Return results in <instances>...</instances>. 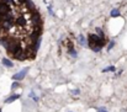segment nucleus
Listing matches in <instances>:
<instances>
[{"mask_svg": "<svg viewBox=\"0 0 127 112\" xmlns=\"http://www.w3.org/2000/svg\"><path fill=\"white\" fill-rule=\"evenodd\" d=\"M30 96L33 99V101H38V96H35V94H33V91H31V94H30Z\"/></svg>", "mask_w": 127, "mask_h": 112, "instance_id": "obj_11", "label": "nucleus"}, {"mask_svg": "<svg viewBox=\"0 0 127 112\" xmlns=\"http://www.w3.org/2000/svg\"><path fill=\"white\" fill-rule=\"evenodd\" d=\"M17 99H20V95H11V96H9L4 102H5V104H11V102H14V101L17 100Z\"/></svg>", "mask_w": 127, "mask_h": 112, "instance_id": "obj_5", "label": "nucleus"}, {"mask_svg": "<svg viewBox=\"0 0 127 112\" xmlns=\"http://www.w3.org/2000/svg\"><path fill=\"white\" fill-rule=\"evenodd\" d=\"M67 52H68V54H69L72 58H77V57H78V52L74 49V47H73V48H69Z\"/></svg>", "mask_w": 127, "mask_h": 112, "instance_id": "obj_6", "label": "nucleus"}, {"mask_svg": "<svg viewBox=\"0 0 127 112\" xmlns=\"http://www.w3.org/2000/svg\"><path fill=\"white\" fill-rule=\"evenodd\" d=\"M106 43H107L106 38H100L99 36H96L95 33H89V35H88V38H86V44H88V47H89L93 52H95V53L100 52Z\"/></svg>", "mask_w": 127, "mask_h": 112, "instance_id": "obj_1", "label": "nucleus"}, {"mask_svg": "<svg viewBox=\"0 0 127 112\" xmlns=\"http://www.w3.org/2000/svg\"><path fill=\"white\" fill-rule=\"evenodd\" d=\"M29 69H30V68H24L22 70H20L19 73H16V74L12 76V80H14V81H20V80H22V79L26 76Z\"/></svg>", "mask_w": 127, "mask_h": 112, "instance_id": "obj_2", "label": "nucleus"}, {"mask_svg": "<svg viewBox=\"0 0 127 112\" xmlns=\"http://www.w3.org/2000/svg\"><path fill=\"white\" fill-rule=\"evenodd\" d=\"M0 112H1V110H0Z\"/></svg>", "mask_w": 127, "mask_h": 112, "instance_id": "obj_16", "label": "nucleus"}, {"mask_svg": "<svg viewBox=\"0 0 127 112\" xmlns=\"http://www.w3.org/2000/svg\"><path fill=\"white\" fill-rule=\"evenodd\" d=\"M114 46H115V41H110V43L107 44V52H110L114 48Z\"/></svg>", "mask_w": 127, "mask_h": 112, "instance_id": "obj_10", "label": "nucleus"}, {"mask_svg": "<svg viewBox=\"0 0 127 112\" xmlns=\"http://www.w3.org/2000/svg\"><path fill=\"white\" fill-rule=\"evenodd\" d=\"M72 92H73L74 95H79V94H80V91H79V89H74V90H72Z\"/></svg>", "mask_w": 127, "mask_h": 112, "instance_id": "obj_13", "label": "nucleus"}, {"mask_svg": "<svg viewBox=\"0 0 127 112\" xmlns=\"http://www.w3.org/2000/svg\"><path fill=\"white\" fill-rule=\"evenodd\" d=\"M115 70H116V68H115L114 65H110V67L104 68V69H102V73H111V72H115Z\"/></svg>", "mask_w": 127, "mask_h": 112, "instance_id": "obj_8", "label": "nucleus"}, {"mask_svg": "<svg viewBox=\"0 0 127 112\" xmlns=\"http://www.w3.org/2000/svg\"><path fill=\"white\" fill-rule=\"evenodd\" d=\"M78 39H79V44H80V46H85V44H86V39H85L84 35H79Z\"/></svg>", "mask_w": 127, "mask_h": 112, "instance_id": "obj_9", "label": "nucleus"}, {"mask_svg": "<svg viewBox=\"0 0 127 112\" xmlns=\"http://www.w3.org/2000/svg\"><path fill=\"white\" fill-rule=\"evenodd\" d=\"M95 35L99 36L100 38H106V36H105V31H104L101 27H95Z\"/></svg>", "mask_w": 127, "mask_h": 112, "instance_id": "obj_3", "label": "nucleus"}, {"mask_svg": "<svg viewBox=\"0 0 127 112\" xmlns=\"http://www.w3.org/2000/svg\"><path fill=\"white\" fill-rule=\"evenodd\" d=\"M48 14H49V15H52V16L54 15V14H53V10H52V7H51V6H48Z\"/></svg>", "mask_w": 127, "mask_h": 112, "instance_id": "obj_15", "label": "nucleus"}, {"mask_svg": "<svg viewBox=\"0 0 127 112\" xmlns=\"http://www.w3.org/2000/svg\"><path fill=\"white\" fill-rule=\"evenodd\" d=\"M120 15H121V12H120L119 9H112L111 12H110V16H111V17H119Z\"/></svg>", "mask_w": 127, "mask_h": 112, "instance_id": "obj_7", "label": "nucleus"}, {"mask_svg": "<svg viewBox=\"0 0 127 112\" xmlns=\"http://www.w3.org/2000/svg\"><path fill=\"white\" fill-rule=\"evenodd\" d=\"M17 86H19V83H17V81H14V83H12V85H11V89L14 90V89H16Z\"/></svg>", "mask_w": 127, "mask_h": 112, "instance_id": "obj_12", "label": "nucleus"}, {"mask_svg": "<svg viewBox=\"0 0 127 112\" xmlns=\"http://www.w3.org/2000/svg\"><path fill=\"white\" fill-rule=\"evenodd\" d=\"M97 112H107V110H106L105 107H99V109H97Z\"/></svg>", "mask_w": 127, "mask_h": 112, "instance_id": "obj_14", "label": "nucleus"}, {"mask_svg": "<svg viewBox=\"0 0 127 112\" xmlns=\"http://www.w3.org/2000/svg\"><path fill=\"white\" fill-rule=\"evenodd\" d=\"M1 63H2V65L6 67V68H12V67H14V63H12L10 59H7V58H2Z\"/></svg>", "mask_w": 127, "mask_h": 112, "instance_id": "obj_4", "label": "nucleus"}, {"mask_svg": "<svg viewBox=\"0 0 127 112\" xmlns=\"http://www.w3.org/2000/svg\"><path fill=\"white\" fill-rule=\"evenodd\" d=\"M69 112H72V111H69Z\"/></svg>", "mask_w": 127, "mask_h": 112, "instance_id": "obj_17", "label": "nucleus"}]
</instances>
